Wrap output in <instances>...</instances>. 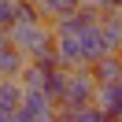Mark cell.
Segmentation results:
<instances>
[{
  "instance_id": "cell-8",
  "label": "cell",
  "mask_w": 122,
  "mask_h": 122,
  "mask_svg": "<svg viewBox=\"0 0 122 122\" xmlns=\"http://www.w3.org/2000/svg\"><path fill=\"white\" fill-rule=\"evenodd\" d=\"M92 78H96V85H115V81H122V52L104 56V59L92 67Z\"/></svg>"
},
{
  "instance_id": "cell-14",
  "label": "cell",
  "mask_w": 122,
  "mask_h": 122,
  "mask_svg": "<svg viewBox=\"0 0 122 122\" xmlns=\"http://www.w3.org/2000/svg\"><path fill=\"white\" fill-rule=\"evenodd\" d=\"M37 4H41V11H45V19H59V15L78 11L85 0H37Z\"/></svg>"
},
{
  "instance_id": "cell-13",
  "label": "cell",
  "mask_w": 122,
  "mask_h": 122,
  "mask_svg": "<svg viewBox=\"0 0 122 122\" xmlns=\"http://www.w3.org/2000/svg\"><path fill=\"white\" fill-rule=\"evenodd\" d=\"M59 122H107V115L96 104H89V107H78V111H59Z\"/></svg>"
},
{
  "instance_id": "cell-3",
  "label": "cell",
  "mask_w": 122,
  "mask_h": 122,
  "mask_svg": "<svg viewBox=\"0 0 122 122\" xmlns=\"http://www.w3.org/2000/svg\"><path fill=\"white\" fill-rule=\"evenodd\" d=\"M26 67H30L26 52H19V48L11 45L4 33H0V78H8V81H19Z\"/></svg>"
},
{
  "instance_id": "cell-15",
  "label": "cell",
  "mask_w": 122,
  "mask_h": 122,
  "mask_svg": "<svg viewBox=\"0 0 122 122\" xmlns=\"http://www.w3.org/2000/svg\"><path fill=\"white\" fill-rule=\"evenodd\" d=\"M67 74H70L67 67H56L52 74H48V89H45V92H48V100H52L56 107H59V100H63V89H67Z\"/></svg>"
},
{
  "instance_id": "cell-18",
  "label": "cell",
  "mask_w": 122,
  "mask_h": 122,
  "mask_svg": "<svg viewBox=\"0 0 122 122\" xmlns=\"http://www.w3.org/2000/svg\"><path fill=\"white\" fill-rule=\"evenodd\" d=\"M115 11H122V0H115Z\"/></svg>"
},
{
  "instance_id": "cell-12",
  "label": "cell",
  "mask_w": 122,
  "mask_h": 122,
  "mask_svg": "<svg viewBox=\"0 0 122 122\" xmlns=\"http://www.w3.org/2000/svg\"><path fill=\"white\" fill-rule=\"evenodd\" d=\"M15 22L37 26V22H48V19H45V11H41L37 0H15Z\"/></svg>"
},
{
  "instance_id": "cell-5",
  "label": "cell",
  "mask_w": 122,
  "mask_h": 122,
  "mask_svg": "<svg viewBox=\"0 0 122 122\" xmlns=\"http://www.w3.org/2000/svg\"><path fill=\"white\" fill-rule=\"evenodd\" d=\"M56 52H59V63L67 70L85 67V48H81V33H56Z\"/></svg>"
},
{
  "instance_id": "cell-11",
  "label": "cell",
  "mask_w": 122,
  "mask_h": 122,
  "mask_svg": "<svg viewBox=\"0 0 122 122\" xmlns=\"http://www.w3.org/2000/svg\"><path fill=\"white\" fill-rule=\"evenodd\" d=\"M48 74H52L48 67H41V63H30V67L22 70V78H19V85H22L26 92H45V89H48Z\"/></svg>"
},
{
  "instance_id": "cell-20",
  "label": "cell",
  "mask_w": 122,
  "mask_h": 122,
  "mask_svg": "<svg viewBox=\"0 0 122 122\" xmlns=\"http://www.w3.org/2000/svg\"><path fill=\"white\" fill-rule=\"evenodd\" d=\"M11 122H22V118H19V115H11Z\"/></svg>"
},
{
  "instance_id": "cell-16",
  "label": "cell",
  "mask_w": 122,
  "mask_h": 122,
  "mask_svg": "<svg viewBox=\"0 0 122 122\" xmlns=\"http://www.w3.org/2000/svg\"><path fill=\"white\" fill-rule=\"evenodd\" d=\"M15 26V0H0V33Z\"/></svg>"
},
{
  "instance_id": "cell-7",
  "label": "cell",
  "mask_w": 122,
  "mask_h": 122,
  "mask_svg": "<svg viewBox=\"0 0 122 122\" xmlns=\"http://www.w3.org/2000/svg\"><path fill=\"white\" fill-rule=\"evenodd\" d=\"M81 48H85V67H96L104 56H111V48H107L104 33H100V26H92V30L81 33Z\"/></svg>"
},
{
  "instance_id": "cell-2",
  "label": "cell",
  "mask_w": 122,
  "mask_h": 122,
  "mask_svg": "<svg viewBox=\"0 0 122 122\" xmlns=\"http://www.w3.org/2000/svg\"><path fill=\"white\" fill-rule=\"evenodd\" d=\"M4 37L11 41V45L19 48V52H26V59H30L33 52H41V48H48L56 41V33H52V26L48 22H37V26H26V22H15Z\"/></svg>"
},
{
  "instance_id": "cell-4",
  "label": "cell",
  "mask_w": 122,
  "mask_h": 122,
  "mask_svg": "<svg viewBox=\"0 0 122 122\" xmlns=\"http://www.w3.org/2000/svg\"><path fill=\"white\" fill-rule=\"evenodd\" d=\"M56 111L59 107L48 100V92H26L22 107H19V118L22 122H48V118H56Z\"/></svg>"
},
{
  "instance_id": "cell-1",
  "label": "cell",
  "mask_w": 122,
  "mask_h": 122,
  "mask_svg": "<svg viewBox=\"0 0 122 122\" xmlns=\"http://www.w3.org/2000/svg\"><path fill=\"white\" fill-rule=\"evenodd\" d=\"M96 78H92V67H74L67 74V89H63V100H59V111H78V107H89L96 104Z\"/></svg>"
},
{
  "instance_id": "cell-19",
  "label": "cell",
  "mask_w": 122,
  "mask_h": 122,
  "mask_svg": "<svg viewBox=\"0 0 122 122\" xmlns=\"http://www.w3.org/2000/svg\"><path fill=\"white\" fill-rule=\"evenodd\" d=\"M48 122H59V111H56V118H48Z\"/></svg>"
},
{
  "instance_id": "cell-17",
  "label": "cell",
  "mask_w": 122,
  "mask_h": 122,
  "mask_svg": "<svg viewBox=\"0 0 122 122\" xmlns=\"http://www.w3.org/2000/svg\"><path fill=\"white\" fill-rule=\"evenodd\" d=\"M0 122H11V115H8V111H0Z\"/></svg>"
},
{
  "instance_id": "cell-6",
  "label": "cell",
  "mask_w": 122,
  "mask_h": 122,
  "mask_svg": "<svg viewBox=\"0 0 122 122\" xmlns=\"http://www.w3.org/2000/svg\"><path fill=\"white\" fill-rule=\"evenodd\" d=\"M96 107L107 115V122H122V81H115V85H100V92H96Z\"/></svg>"
},
{
  "instance_id": "cell-9",
  "label": "cell",
  "mask_w": 122,
  "mask_h": 122,
  "mask_svg": "<svg viewBox=\"0 0 122 122\" xmlns=\"http://www.w3.org/2000/svg\"><path fill=\"white\" fill-rule=\"evenodd\" d=\"M100 33H104V41H107L111 52H122V11L100 15Z\"/></svg>"
},
{
  "instance_id": "cell-10",
  "label": "cell",
  "mask_w": 122,
  "mask_h": 122,
  "mask_svg": "<svg viewBox=\"0 0 122 122\" xmlns=\"http://www.w3.org/2000/svg\"><path fill=\"white\" fill-rule=\"evenodd\" d=\"M22 100H26V89H22V85H19V81H8V78H0V111L19 115Z\"/></svg>"
}]
</instances>
